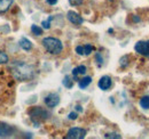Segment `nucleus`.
I'll use <instances>...</instances> for the list:
<instances>
[{
    "instance_id": "obj_1",
    "label": "nucleus",
    "mask_w": 149,
    "mask_h": 139,
    "mask_svg": "<svg viewBox=\"0 0 149 139\" xmlns=\"http://www.w3.org/2000/svg\"><path fill=\"white\" fill-rule=\"evenodd\" d=\"M13 76L19 81H28L35 76L33 66L24 63V62H15L12 65Z\"/></svg>"
},
{
    "instance_id": "obj_2",
    "label": "nucleus",
    "mask_w": 149,
    "mask_h": 139,
    "mask_svg": "<svg viewBox=\"0 0 149 139\" xmlns=\"http://www.w3.org/2000/svg\"><path fill=\"white\" fill-rule=\"evenodd\" d=\"M41 43H42L44 48L52 55H58L63 50V45H62L61 40H58L57 38H53V36L44 38Z\"/></svg>"
},
{
    "instance_id": "obj_3",
    "label": "nucleus",
    "mask_w": 149,
    "mask_h": 139,
    "mask_svg": "<svg viewBox=\"0 0 149 139\" xmlns=\"http://www.w3.org/2000/svg\"><path fill=\"white\" fill-rule=\"evenodd\" d=\"M29 115H30L31 120L35 122L36 124H38V122L46 120V119L49 116L48 112H47L46 109L39 107V106H35V107L30 108V109H29Z\"/></svg>"
},
{
    "instance_id": "obj_4",
    "label": "nucleus",
    "mask_w": 149,
    "mask_h": 139,
    "mask_svg": "<svg viewBox=\"0 0 149 139\" xmlns=\"http://www.w3.org/2000/svg\"><path fill=\"white\" fill-rule=\"evenodd\" d=\"M134 50L141 56L149 57V40H147V41H145V40L138 41L134 46Z\"/></svg>"
},
{
    "instance_id": "obj_5",
    "label": "nucleus",
    "mask_w": 149,
    "mask_h": 139,
    "mask_svg": "<svg viewBox=\"0 0 149 139\" xmlns=\"http://www.w3.org/2000/svg\"><path fill=\"white\" fill-rule=\"evenodd\" d=\"M86 133H87V131L85 130V129H83V128H71L69 131H68V133H67V136H65V138L68 139H83L86 137Z\"/></svg>"
},
{
    "instance_id": "obj_6",
    "label": "nucleus",
    "mask_w": 149,
    "mask_h": 139,
    "mask_svg": "<svg viewBox=\"0 0 149 139\" xmlns=\"http://www.w3.org/2000/svg\"><path fill=\"white\" fill-rule=\"evenodd\" d=\"M45 104L49 108H54L60 104V96L55 92H52V94L47 95L45 97Z\"/></svg>"
},
{
    "instance_id": "obj_7",
    "label": "nucleus",
    "mask_w": 149,
    "mask_h": 139,
    "mask_svg": "<svg viewBox=\"0 0 149 139\" xmlns=\"http://www.w3.org/2000/svg\"><path fill=\"white\" fill-rule=\"evenodd\" d=\"M67 18L70 23H72L74 25H81L84 23V18L74 10H69L67 13Z\"/></svg>"
},
{
    "instance_id": "obj_8",
    "label": "nucleus",
    "mask_w": 149,
    "mask_h": 139,
    "mask_svg": "<svg viewBox=\"0 0 149 139\" xmlns=\"http://www.w3.org/2000/svg\"><path fill=\"white\" fill-rule=\"evenodd\" d=\"M111 85H112V80L109 75H103V76H101V79L99 80V83H97L99 88H100L101 90H103V91L109 90V89L111 88Z\"/></svg>"
},
{
    "instance_id": "obj_9",
    "label": "nucleus",
    "mask_w": 149,
    "mask_h": 139,
    "mask_svg": "<svg viewBox=\"0 0 149 139\" xmlns=\"http://www.w3.org/2000/svg\"><path fill=\"white\" fill-rule=\"evenodd\" d=\"M14 131V128L6 123H0V137H9Z\"/></svg>"
},
{
    "instance_id": "obj_10",
    "label": "nucleus",
    "mask_w": 149,
    "mask_h": 139,
    "mask_svg": "<svg viewBox=\"0 0 149 139\" xmlns=\"http://www.w3.org/2000/svg\"><path fill=\"white\" fill-rule=\"evenodd\" d=\"M19 47H21L23 50L29 52V50H31V48H32V43H31V41H30L29 39H26V38H21V39H19Z\"/></svg>"
},
{
    "instance_id": "obj_11",
    "label": "nucleus",
    "mask_w": 149,
    "mask_h": 139,
    "mask_svg": "<svg viewBox=\"0 0 149 139\" xmlns=\"http://www.w3.org/2000/svg\"><path fill=\"white\" fill-rule=\"evenodd\" d=\"M91 83H92V78H91V76H84L83 79L79 80L78 86H79L80 89H86Z\"/></svg>"
},
{
    "instance_id": "obj_12",
    "label": "nucleus",
    "mask_w": 149,
    "mask_h": 139,
    "mask_svg": "<svg viewBox=\"0 0 149 139\" xmlns=\"http://www.w3.org/2000/svg\"><path fill=\"white\" fill-rule=\"evenodd\" d=\"M13 2H14V0H0V13L7 12Z\"/></svg>"
},
{
    "instance_id": "obj_13",
    "label": "nucleus",
    "mask_w": 149,
    "mask_h": 139,
    "mask_svg": "<svg viewBox=\"0 0 149 139\" xmlns=\"http://www.w3.org/2000/svg\"><path fill=\"white\" fill-rule=\"evenodd\" d=\"M86 71H87V67L85 65H79L72 70V75L74 78H77L79 74H86Z\"/></svg>"
},
{
    "instance_id": "obj_14",
    "label": "nucleus",
    "mask_w": 149,
    "mask_h": 139,
    "mask_svg": "<svg viewBox=\"0 0 149 139\" xmlns=\"http://www.w3.org/2000/svg\"><path fill=\"white\" fill-rule=\"evenodd\" d=\"M140 106L143 108V109H149V96H143L140 102H139Z\"/></svg>"
},
{
    "instance_id": "obj_15",
    "label": "nucleus",
    "mask_w": 149,
    "mask_h": 139,
    "mask_svg": "<svg viewBox=\"0 0 149 139\" xmlns=\"http://www.w3.org/2000/svg\"><path fill=\"white\" fill-rule=\"evenodd\" d=\"M62 83H63V86L65 88H72V86H74V82L71 81V79H70V76L69 75H65L64 76V79H63V81H62Z\"/></svg>"
},
{
    "instance_id": "obj_16",
    "label": "nucleus",
    "mask_w": 149,
    "mask_h": 139,
    "mask_svg": "<svg viewBox=\"0 0 149 139\" xmlns=\"http://www.w3.org/2000/svg\"><path fill=\"white\" fill-rule=\"evenodd\" d=\"M31 31H32V33H33L35 35H41L42 34V29H41L40 26L36 25V24L31 25Z\"/></svg>"
},
{
    "instance_id": "obj_17",
    "label": "nucleus",
    "mask_w": 149,
    "mask_h": 139,
    "mask_svg": "<svg viewBox=\"0 0 149 139\" xmlns=\"http://www.w3.org/2000/svg\"><path fill=\"white\" fill-rule=\"evenodd\" d=\"M129 63H130V56H123V57L120 58V61H119V64H120L122 67L127 66Z\"/></svg>"
},
{
    "instance_id": "obj_18",
    "label": "nucleus",
    "mask_w": 149,
    "mask_h": 139,
    "mask_svg": "<svg viewBox=\"0 0 149 139\" xmlns=\"http://www.w3.org/2000/svg\"><path fill=\"white\" fill-rule=\"evenodd\" d=\"M95 62H96V64H97L99 67L102 66V64H103V57H102V55L100 52H96L95 54Z\"/></svg>"
},
{
    "instance_id": "obj_19",
    "label": "nucleus",
    "mask_w": 149,
    "mask_h": 139,
    "mask_svg": "<svg viewBox=\"0 0 149 139\" xmlns=\"http://www.w3.org/2000/svg\"><path fill=\"white\" fill-rule=\"evenodd\" d=\"M53 19V16H49L47 21H42L41 22V25H42V29H45V30H48L49 28H51V21Z\"/></svg>"
},
{
    "instance_id": "obj_20",
    "label": "nucleus",
    "mask_w": 149,
    "mask_h": 139,
    "mask_svg": "<svg viewBox=\"0 0 149 139\" xmlns=\"http://www.w3.org/2000/svg\"><path fill=\"white\" fill-rule=\"evenodd\" d=\"M93 46L92 45H85L84 46V56H88L91 52H93Z\"/></svg>"
},
{
    "instance_id": "obj_21",
    "label": "nucleus",
    "mask_w": 149,
    "mask_h": 139,
    "mask_svg": "<svg viewBox=\"0 0 149 139\" xmlns=\"http://www.w3.org/2000/svg\"><path fill=\"white\" fill-rule=\"evenodd\" d=\"M104 138L119 139V138H122V136H120V135H118V133H116V132H110V133H106V135H104Z\"/></svg>"
},
{
    "instance_id": "obj_22",
    "label": "nucleus",
    "mask_w": 149,
    "mask_h": 139,
    "mask_svg": "<svg viewBox=\"0 0 149 139\" xmlns=\"http://www.w3.org/2000/svg\"><path fill=\"white\" fill-rule=\"evenodd\" d=\"M8 62V56L5 52H0V64H5Z\"/></svg>"
},
{
    "instance_id": "obj_23",
    "label": "nucleus",
    "mask_w": 149,
    "mask_h": 139,
    "mask_svg": "<svg viewBox=\"0 0 149 139\" xmlns=\"http://www.w3.org/2000/svg\"><path fill=\"white\" fill-rule=\"evenodd\" d=\"M74 50H76V52H77L78 55L84 56V46H77Z\"/></svg>"
},
{
    "instance_id": "obj_24",
    "label": "nucleus",
    "mask_w": 149,
    "mask_h": 139,
    "mask_svg": "<svg viewBox=\"0 0 149 139\" xmlns=\"http://www.w3.org/2000/svg\"><path fill=\"white\" fill-rule=\"evenodd\" d=\"M68 118H69L70 120H76V119L78 118V113H77V112H71V113H69Z\"/></svg>"
},
{
    "instance_id": "obj_25",
    "label": "nucleus",
    "mask_w": 149,
    "mask_h": 139,
    "mask_svg": "<svg viewBox=\"0 0 149 139\" xmlns=\"http://www.w3.org/2000/svg\"><path fill=\"white\" fill-rule=\"evenodd\" d=\"M83 2V0H69V3L71 5V6H78V5H80Z\"/></svg>"
},
{
    "instance_id": "obj_26",
    "label": "nucleus",
    "mask_w": 149,
    "mask_h": 139,
    "mask_svg": "<svg viewBox=\"0 0 149 139\" xmlns=\"http://www.w3.org/2000/svg\"><path fill=\"white\" fill-rule=\"evenodd\" d=\"M57 1H58V0H46V2H47L48 5H51V6L56 5V3H57Z\"/></svg>"
},
{
    "instance_id": "obj_27",
    "label": "nucleus",
    "mask_w": 149,
    "mask_h": 139,
    "mask_svg": "<svg viewBox=\"0 0 149 139\" xmlns=\"http://www.w3.org/2000/svg\"><path fill=\"white\" fill-rule=\"evenodd\" d=\"M132 16H133V22H136V23H138V22H140V18L138 17V16H136V15H132Z\"/></svg>"
},
{
    "instance_id": "obj_28",
    "label": "nucleus",
    "mask_w": 149,
    "mask_h": 139,
    "mask_svg": "<svg viewBox=\"0 0 149 139\" xmlns=\"http://www.w3.org/2000/svg\"><path fill=\"white\" fill-rule=\"evenodd\" d=\"M76 111H78V112H83V108H81V106L77 105V106H76Z\"/></svg>"
},
{
    "instance_id": "obj_29",
    "label": "nucleus",
    "mask_w": 149,
    "mask_h": 139,
    "mask_svg": "<svg viewBox=\"0 0 149 139\" xmlns=\"http://www.w3.org/2000/svg\"><path fill=\"white\" fill-rule=\"evenodd\" d=\"M110 1H112V0H110Z\"/></svg>"
}]
</instances>
